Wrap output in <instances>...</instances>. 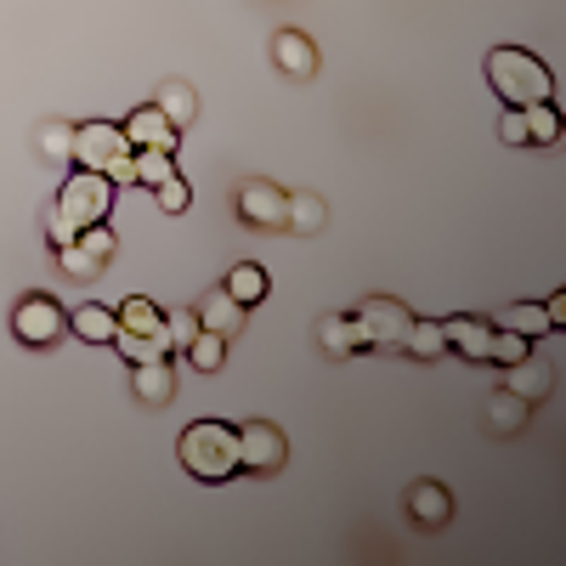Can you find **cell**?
<instances>
[{
	"label": "cell",
	"instance_id": "obj_34",
	"mask_svg": "<svg viewBox=\"0 0 566 566\" xmlns=\"http://www.w3.org/2000/svg\"><path fill=\"white\" fill-rule=\"evenodd\" d=\"M74 232H80V227H74V221H63V216L52 210V221H45V239H52V250H63V244L74 239Z\"/></svg>",
	"mask_w": 566,
	"mask_h": 566
},
{
	"label": "cell",
	"instance_id": "obj_24",
	"mask_svg": "<svg viewBox=\"0 0 566 566\" xmlns=\"http://www.w3.org/2000/svg\"><path fill=\"white\" fill-rule=\"evenodd\" d=\"M69 328H74L80 340L108 346V340H114V312H108V306H97V301H91V306H74V312H69Z\"/></svg>",
	"mask_w": 566,
	"mask_h": 566
},
{
	"label": "cell",
	"instance_id": "obj_28",
	"mask_svg": "<svg viewBox=\"0 0 566 566\" xmlns=\"http://www.w3.org/2000/svg\"><path fill=\"white\" fill-rule=\"evenodd\" d=\"M130 165H136V181H142V187H159L165 176H176V159L159 154V148H136Z\"/></svg>",
	"mask_w": 566,
	"mask_h": 566
},
{
	"label": "cell",
	"instance_id": "obj_23",
	"mask_svg": "<svg viewBox=\"0 0 566 566\" xmlns=\"http://www.w3.org/2000/svg\"><path fill=\"white\" fill-rule=\"evenodd\" d=\"M499 328H515V335H527V340L555 335V328H549V312H544V301H515V306H504Z\"/></svg>",
	"mask_w": 566,
	"mask_h": 566
},
{
	"label": "cell",
	"instance_id": "obj_20",
	"mask_svg": "<svg viewBox=\"0 0 566 566\" xmlns=\"http://www.w3.org/2000/svg\"><path fill=\"white\" fill-rule=\"evenodd\" d=\"M34 148H40L45 165H69V159H74V125H69V119H45V125L34 130Z\"/></svg>",
	"mask_w": 566,
	"mask_h": 566
},
{
	"label": "cell",
	"instance_id": "obj_31",
	"mask_svg": "<svg viewBox=\"0 0 566 566\" xmlns=\"http://www.w3.org/2000/svg\"><path fill=\"white\" fill-rule=\"evenodd\" d=\"M154 199H159V210H165V216H181V210H187V199H193V187H187L181 176H165V181L154 187Z\"/></svg>",
	"mask_w": 566,
	"mask_h": 566
},
{
	"label": "cell",
	"instance_id": "obj_32",
	"mask_svg": "<svg viewBox=\"0 0 566 566\" xmlns=\"http://www.w3.org/2000/svg\"><path fill=\"white\" fill-rule=\"evenodd\" d=\"M527 352H533L527 335H515V328H499V340H493V363H499V368H510L515 357H527Z\"/></svg>",
	"mask_w": 566,
	"mask_h": 566
},
{
	"label": "cell",
	"instance_id": "obj_18",
	"mask_svg": "<svg viewBox=\"0 0 566 566\" xmlns=\"http://www.w3.org/2000/svg\"><path fill=\"white\" fill-rule=\"evenodd\" d=\"M323 221H328V205H323L317 193H290V199H283V227L301 232V239L323 232Z\"/></svg>",
	"mask_w": 566,
	"mask_h": 566
},
{
	"label": "cell",
	"instance_id": "obj_21",
	"mask_svg": "<svg viewBox=\"0 0 566 566\" xmlns=\"http://www.w3.org/2000/svg\"><path fill=\"white\" fill-rule=\"evenodd\" d=\"M402 352L408 357H419V363H437V357H448V335H442V323H431V317H413L408 323V340H402Z\"/></svg>",
	"mask_w": 566,
	"mask_h": 566
},
{
	"label": "cell",
	"instance_id": "obj_12",
	"mask_svg": "<svg viewBox=\"0 0 566 566\" xmlns=\"http://www.w3.org/2000/svg\"><path fill=\"white\" fill-rule=\"evenodd\" d=\"M504 391H515L522 402H544L549 391H555V368L544 363V357H515L510 368H504Z\"/></svg>",
	"mask_w": 566,
	"mask_h": 566
},
{
	"label": "cell",
	"instance_id": "obj_7",
	"mask_svg": "<svg viewBox=\"0 0 566 566\" xmlns=\"http://www.w3.org/2000/svg\"><path fill=\"white\" fill-rule=\"evenodd\" d=\"M63 328H69V312L52 301V295H23L18 301V312H12V335L23 340V346H57L63 340Z\"/></svg>",
	"mask_w": 566,
	"mask_h": 566
},
{
	"label": "cell",
	"instance_id": "obj_15",
	"mask_svg": "<svg viewBox=\"0 0 566 566\" xmlns=\"http://www.w3.org/2000/svg\"><path fill=\"white\" fill-rule=\"evenodd\" d=\"M272 63L290 74V80H312V74H317V45H312L301 29H283V34L272 40Z\"/></svg>",
	"mask_w": 566,
	"mask_h": 566
},
{
	"label": "cell",
	"instance_id": "obj_33",
	"mask_svg": "<svg viewBox=\"0 0 566 566\" xmlns=\"http://www.w3.org/2000/svg\"><path fill=\"white\" fill-rule=\"evenodd\" d=\"M499 136L510 142V148H527V119H522V108H510V114H504V125H499Z\"/></svg>",
	"mask_w": 566,
	"mask_h": 566
},
{
	"label": "cell",
	"instance_id": "obj_29",
	"mask_svg": "<svg viewBox=\"0 0 566 566\" xmlns=\"http://www.w3.org/2000/svg\"><path fill=\"white\" fill-rule=\"evenodd\" d=\"M522 119H527V142H538V148H549V142L560 136V114H555L549 103H533V108H522Z\"/></svg>",
	"mask_w": 566,
	"mask_h": 566
},
{
	"label": "cell",
	"instance_id": "obj_19",
	"mask_svg": "<svg viewBox=\"0 0 566 566\" xmlns=\"http://www.w3.org/2000/svg\"><path fill=\"white\" fill-rule=\"evenodd\" d=\"M527 413H533V402H522L515 391H499V397L488 402V424H493V437H522V431H527Z\"/></svg>",
	"mask_w": 566,
	"mask_h": 566
},
{
	"label": "cell",
	"instance_id": "obj_17",
	"mask_svg": "<svg viewBox=\"0 0 566 566\" xmlns=\"http://www.w3.org/2000/svg\"><path fill=\"white\" fill-rule=\"evenodd\" d=\"M193 312H199V323L210 328V335H227V340H232V335L244 328V312H250V306H239L227 290H210V295H205Z\"/></svg>",
	"mask_w": 566,
	"mask_h": 566
},
{
	"label": "cell",
	"instance_id": "obj_25",
	"mask_svg": "<svg viewBox=\"0 0 566 566\" xmlns=\"http://www.w3.org/2000/svg\"><path fill=\"white\" fill-rule=\"evenodd\" d=\"M108 346H119V357H130V363L170 357V335H136V328H114V340H108Z\"/></svg>",
	"mask_w": 566,
	"mask_h": 566
},
{
	"label": "cell",
	"instance_id": "obj_4",
	"mask_svg": "<svg viewBox=\"0 0 566 566\" xmlns=\"http://www.w3.org/2000/svg\"><path fill=\"white\" fill-rule=\"evenodd\" d=\"M108 210H114V181L103 170H85L80 165L63 181V193H57V216L74 221V227H97V221H108Z\"/></svg>",
	"mask_w": 566,
	"mask_h": 566
},
{
	"label": "cell",
	"instance_id": "obj_9",
	"mask_svg": "<svg viewBox=\"0 0 566 566\" xmlns=\"http://www.w3.org/2000/svg\"><path fill=\"white\" fill-rule=\"evenodd\" d=\"M283 187L277 181H266V176H255V181H244L239 187V221L244 227H261V232H277L283 227Z\"/></svg>",
	"mask_w": 566,
	"mask_h": 566
},
{
	"label": "cell",
	"instance_id": "obj_11",
	"mask_svg": "<svg viewBox=\"0 0 566 566\" xmlns=\"http://www.w3.org/2000/svg\"><path fill=\"white\" fill-rule=\"evenodd\" d=\"M125 142H130V148H159V154H176V142H181V130L159 114V103H148V108H136L125 125Z\"/></svg>",
	"mask_w": 566,
	"mask_h": 566
},
{
	"label": "cell",
	"instance_id": "obj_16",
	"mask_svg": "<svg viewBox=\"0 0 566 566\" xmlns=\"http://www.w3.org/2000/svg\"><path fill=\"white\" fill-rule=\"evenodd\" d=\"M317 346H323V357H357V352H368L357 317H340V312H328L317 323Z\"/></svg>",
	"mask_w": 566,
	"mask_h": 566
},
{
	"label": "cell",
	"instance_id": "obj_3",
	"mask_svg": "<svg viewBox=\"0 0 566 566\" xmlns=\"http://www.w3.org/2000/svg\"><path fill=\"white\" fill-rule=\"evenodd\" d=\"M130 154H136V148L125 142V130H119V125H108V119L74 125V165H85V170H103L114 187H130V181H136Z\"/></svg>",
	"mask_w": 566,
	"mask_h": 566
},
{
	"label": "cell",
	"instance_id": "obj_22",
	"mask_svg": "<svg viewBox=\"0 0 566 566\" xmlns=\"http://www.w3.org/2000/svg\"><path fill=\"white\" fill-rule=\"evenodd\" d=\"M159 114L176 125V130H187L193 125V114H199V97H193V85H181V80H165L159 85Z\"/></svg>",
	"mask_w": 566,
	"mask_h": 566
},
{
	"label": "cell",
	"instance_id": "obj_2",
	"mask_svg": "<svg viewBox=\"0 0 566 566\" xmlns=\"http://www.w3.org/2000/svg\"><path fill=\"white\" fill-rule=\"evenodd\" d=\"M488 85L499 91L504 108H533V103H549L555 74L533 52H522V45H499V52L488 57Z\"/></svg>",
	"mask_w": 566,
	"mask_h": 566
},
{
	"label": "cell",
	"instance_id": "obj_13",
	"mask_svg": "<svg viewBox=\"0 0 566 566\" xmlns=\"http://www.w3.org/2000/svg\"><path fill=\"white\" fill-rule=\"evenodd\" d=\"M130 386H136V402L165 408V402L176 397V368H170V357H154V363H130Z\"/></svg>",
	"mask_w": 566,
	"mask_h": 566
},
{
	"label": "cell",
	"instance_id": "obj_6",
	"mask_svg": "<svg viewBox=\"0 0 566 566\" xmlns=\"http://www.w3.org/2000/svg\"><path fill=\"white\" fill-rule=\"evenodd\" d=\"M114 250H119V239L108 232V221H97V227H80L74 239L57 250V266H63L74 283H91V277L114 261Z\"/></svg>",
	"mask_w": 566,
	"mask_h": 566
},
{
	"label": "cell",
	"instance_id": "obj_14",
	"mask_svg": "<svg viewBox=\"0 0 566 566\" xmlns=\"http://www.w3.org/2000/svg\"><path fill=\"white\" fill-rule=\"evenodd\" d=\"M408 515H413V522L419 527H448L453 522V493L442 488V482H413L408 488Z\"/></svg>",
	"mask_w": 566,
	"mask_h": 566
},
{
	"label": "cell",
	"instance_id": "obj_27",
	"mask_svg": "<svg viewBox=\"0 0 566 566\" xmlns=\"http://www.w3.org/2000/svg\"><path fill=\"white\" fill-rule=\"evenodd\" d=\"M181 352H187V363H193L199 374H216V368L227 363V335H210V328H199V335L187 340Z\"/></svg>",
	"mask_w": 566,
	"mask_h": 566
},
{
	"label": "cell",
	"instance_id": "obj_5",
	"mask_svg": "<svg viewBox=\"0 0 566 566\" xmlns=\"http://www.w3.org/2000/svg\"><path fill=\"white\" fill-rule=\"evenodd\" d=\"M352 317H357V328H363L368 352H402V340H408V323H413V312H408L397 295H368Z\"/></svg>",
	"mask_w": 566,
	"mask_h": 566
},
{
	"label": "cell",
	"instance_id": "obj_30",
	"mask_svg": "<svg viewBox=\"0 0 566 566\" xmlns=\"http://www.w3.org/2000/svg\"><path fill=\"white\" fill-rule=\"evenodd\" d=\"M199 328H205V323H199V312H193V306H181V312H165V335H170V352H181L187 340L199 335Z\"/></svg>",
	"mask_w": 566,
	"mask_h": 566
},
{
	"label": "cell",
	"instance_id": "obj_10",
	"mask_svg": "<svg viewBox=\"0 0 566 566\" xmlns=\"http://www.w3.org/2000/svg\"><path fill=\"white\" fill-rule=\"evenodd\" d=\"M442 335H448V352H459L464 363H493L499 323H488V317H448Z\"/></svg>",
	"mask_w": 566,
	"mask_h": 566
},
{
	"label": "cell",
	"instance_id": "obj_1",
	"mask_svg": "<svg viewBox=\"0 0 566 566\" xmlns=\"http://www.w3.org/2000/svg\"><path fill=\"white\" fill-rule=\"evenodd\" d=\"M181 464H187V476H199V482H227V476H239V431L221 419H193L181 431Z\"/></svg>",
	"mask_w": 566,
	"mask_h": 566
},
{
	"label": "cell",
	"instance_id": "obj_26",
	"mask_svg": "<svg viewBox=\"0 0 566 566\" xmlns=\"http://www.w3.org/2000/svg\"><path fill=\"white\" fill-rule=\"evenodd\" d=\"M221 290L239 301V306H255V301H266V272H261L255 261H244V266H232V272H227Z\"/></svg>",
	"mask_w": 566,
	"mask_h": 566
},
{
	"label": "cell",
	"instance_id": "obj_35",
	"mask_svg": "<svg viewBox=\"0 0 566 566\" xmlns=\"http://www.w3.org/2000/svg\"><path fill=\"white\" fill-rule=\"evenodd\" d=\"M544 312H549V328H566V295H549Z\"/></svg>",
	"mask_w": 566,
	"mask_h": 566
},
{
	"label": "cell",
	"instance_id": "obj_8",
	"mask_svg": "<svg viewBox=\"0 0 566 566\" xmlns=\"http://www.w3.org/2000/svg\"><path fill=\"white\" fill-rule=\"evenodd\" d=\"M283 459H290V442H283L277 424H266V419L239 424V470H250V476H272V470H283Z\"/></svg>",
	"mask_w": 566,
	"mask_h": 566
}]
</instances>
